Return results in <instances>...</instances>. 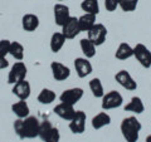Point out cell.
<instances>
[{
  "mask_svg": "<svg viewBox=\"0 0 151 142\" xmlns=\"http://www.w3.org/2000/svg\"><path fill=\"white\" fill-rule=\"evenodd\" d=\"M13 94L14 96H17L19 99H23V101H27L28 98L30 96V84L28 82L27 79L24 80H20V82H18L15 84H13Z\"/></svg>",
  "mask_w": 151,
  "mask_h": 142,
  "instance_id": "obj_16",
  "label": "cell"
},
{
  "mask_svg": "<svg viewBox=\"0 0 151 142\" xmlns=\"http://www.w3.org/2000/svg\"><path fill=\"white\" fill-rule=\"evenodd\" d=\"M59 1H63V0H59Z\"/></svg>",
  "mask_w": 151,
  "mask_h": 142,
  "instance_id": "obj_34",
  "label": "cell"
},
{
  "mask_svg": "<svg viewBox=\"0 0 151 142\" xmlns=\"http://www.w3.org/2000/svg\"><path fill=\"white\" fill-rule=\"evenodd\" d=\"M9 67V62H8V59L5 58V57H1L0 55V70L1 69H5Z\"/></svg>",
  "mask_w": 151,
  "mask_h": 142,
  "instance_id": "obj_32",
  "label": "cell"
},
{
  "mask_svg": "<svg viewBox=\"0 0 151 142\" xmlns=\"http://www.w3.org/2000/svg\"><path fill=\"white\" fill-rule=\"evenodd\" d=\"M53 11H54V22L59 27H63L65 24V22L70 18L69 8L67 5H64V4H55L53 8Z\"/></svg>",
  "mask_w": 151,
  "mask_h": 142,
  "instance_id": "obj_12",
  "label": "cell"
},
{
  "mask_svg": "<svg viewBox=\"0 0 151 142\" xmlns=\"http://www.w3.org/2000/svg\"><path fill=\"white\" fill-rule=\"evenodd\" d=\"M124 110L126 112H132V113H136V115H141V113L145 111V106H144L142 99L137 96H135V97H132L131 101L124 107Z\"/></svg>",
  "mask_w": 151,
  "mask_h": 142,
  "instance_id": "obj_18",
  "label": "cell"
},
{
  "mask_svg": "<svg viewBox=\"0 0 151 142\" xmlns=\"http://www.w3.org/2000/svg\"><path fill=\"white\" fill-rule=\"evenodd\" d=\"M91 123L94 130H101L105 126H108L111 123V117L106 112H100L98 115H96L92 118Z\"/></svg>",
  "mask_w": 151,
  "mask_h": 142,
  "instance_id": "obj_21",
  "label": "cell"
},
{
  "mask_svg": "<svg viewBox=\"0 0 151 142\" xmlns=\"http://www.w3.org/2000/svg\"><path fill=\"white\" fill-rule=\"evenodd\" d=\"M10 40L8 39H1L0 40V55L1 57H6L9 54V48H10Z\"/></svg>",
  "mask_w": 151,
  "mask_h": 142,
  "instance_id": "obj_30",
  "label": "cell"
},
{
  "mask_svg": "<svg viewBox=\"0 0 151 142\" xmlns=\"http://www.w3.org/2000/svg\"><path fill=\"white\" fill-rule=\"evenodd\" d=\"M115 57L120 60L129 59V58H131V57H134V48L127 43H121L119 45V48H117V50H116Z\"/></svg>",
  "mask_w": 151,
  "mask_h": 142,
  "instance_id": "obj_23",
  "label": "cell"
},
{
  "mask_svg": "<svg viewBox=\"0 0 151 142\" xmlns=\"http://www.w3.org/2000/svg\"><path fill=\"white\" fill-rule=\"evenodd\" d=\"M78 24H79L81 32H89L94 27V24H96V15L84 13L82 16L78 18Z\"/></svg>",
  "mask_w": 151,
  "mask_h": 142,
  "instance_id": "obj_19",
  "label": "cell"
},
{
  "mask_svg": "<svg viewBox=\"0 0 151 142\" xmlns=\"http://www.w3.org/2000/svg\"><path fill=\"white\" fill-rule=\"evenodd\" d=\"M89 89H91L92 94L96 98H102L105 96V89H103L102 82L100 78H92L89 80Z\"/></svg>",
  "mask_w": 151,
  "mask_h": 142,
  "instance_id": "obj_25",
  "label": "cell"
},
{
  "mask_svg": "<svg viewBox=\"0 0 151 142\" xmlns=\"http://www.w3.org/2000/svg\"><path fill=\"white\" fill-rule=\"evenodd\" d=\"M79 45H81V50L84 54V58H93L96 55V45H94L88 38H83L79 42Z\"/></svg>",
  "mask_w": 151,
  "mask_h": 142,
  "instance_id": "obj_22",
  "label": "cell"
},
{
  "mask_svg": "<svg viewBox=\"0 0 151 142\" xmlns=\"http://www.w3.org/2000/svg\"><path fill=\"white\" fill-rule=\"evenodd\" d=\"M53 111L57 116L64 121H70L73 118V116L76 115L74 106L68 105V103H63V102H60L59 105H57Z\"/></svg>",
  "mask_w": 151,
  "mask_h": 142,
  "instance_id": "obj_15",
  "label": "cell"
},
{
  "mask_svg": "<svg viewBox=\"0 0 151 142\" xmlns=\"http://www.w3.org/2000/svg\"><path fill=\"white\" fill-rule=\"evenodd\" d=\"M82 97H83V89L79 87H74L63 91L62 94L59 96V99L63 103H68V105L74 106L77 102L81 101Z\"/></svg>",
  "mask_w": 151,
  "mask_h": 142,
  "instance_id": "obj_9",
  "label": "cell"
},
{
  "mask_svg": "<svg viewBox=\"0 0 151 142\" xmlns=\"http://www.w3.org/2000/svg\"><path fill=\"white\" fill-rule=\"evenodd\" d=\"M40 140L43 142H59L60 140V133L58 128L52 126L49 121H43L39 125V135Z\"/></svg>",
  "mask_w": 151,
  "mask_h": 142,
  "instance_id": "obj_3",
  "label": "cell"
},
{
  "mask_svg": "<svg viewBox=\"0 0 151 142\" xmlns=\"http://www.w3.org/2000/svg\"><path fill=\"white\" fill-rule=\"evenodd\" d=\"M9 54H10L14 59L23 60L24 59V47L19 43V42H12L10 48H9Z\"/></svg>",
  "mask_w": 151,
  "mask_h": 142,
  "instance_id": "obj_28",
  "label": "cell"
},
{
  "mask_svg": "<svg viewBox=\"0 0 151 142\" xmlns=\"http://www.w3.org/2000/svg\"><path fill=\"white\" fill-rule=\"evenodd\" d=\"M134 57L144 68H151V52L144 44H136L134 47Z\"/></svg>",
  "mask_w": 151,
  "mask_h": 142,
  "instance_id": "obj_6",
  "label": "cell"
},
{
  "mask_svg": "<svg viewBox=\"0 0 151 142\" xmlns=\"http://www.w3.org/2000/svg\"><path fill=\"white\" fill-rule=\"evenodd\" d=\"M55 99V93L49 88H43L38 94V102L42 105H50Z\"/></svg>",
  "mask_w": 151,
  "mask_h": 142,
  "instance_id": "obj_27",
  "label": "cell"
},
{
  "mask_svg": "<svg viewBox=\"0 0 151 142\" xmlns=\"http://www.w3.org/2000/svg\"><path fill=\"white\" fill-rule=\"evenodd\" d=\"M40 122L34 116H28L25 118H18L14 121V131L19 138H35L39 135Z\"/></svg>",
  "mask_w": 151,
  "mask_h": 142,
  "instance_id": "obj_1",
  "label": "cell"
},
{
  "mask_svg": "<svg viewBox=\"0 0 151 142\" xmlns=\"http://www.w3.org/2000/svg\"><path fill=\"white\" fill-rule=\"evenodd\" d=\"M88 33V39L92 42V43L98 47V45H102L106 40V37H107V29L103 24H94V27L92 28Z\"/></svg>",
  "mask_w": 151,
  "mask_h": 142,
  "instance_id": "obj_8",
  "label": "cell"
},
{
  "mask_svg": "<svg viewBox=\"0 0 151 142\" xmlns=\"http://www.w3.org/2000/svg\"><path fill=\"white\" fill-rule=\"evenodd\" d=\"M81 9L84 13L93 14L97 15L100 13V5H98V0H83L81 3Z\"/></svg>",
  "mask_w": 151,
  "mask_h": 142,
  "instance_id": "obj_26",
  "label": "cell"
},
{
  "mask_svg": "<svg viewBox=\"0 0 151 142\" xmlns=\"http://www.w3.org/2000/svg\"><path fill=\"white\" fill-rule=\"evenodd\" d=\"M22 27L25 32H34L39 27V18L35 14H25L22 19Z\"/></svg>",
  "mask_w": 151,
  "mask_h": 142,
  "instance_id": "obj_17",
  "label": "cell"
},
{
  "mask_svg": "<svg viewBox=\"0 0 151 142\" xmlns=\"http://www.w3.org/2000/svg\"><path fill=\"white\" fill-rule=\"evenodd\" d=\"M145 142H151V135H149L147 137H146V140H145Z\"/></svg>",
  "mask_w": 151,
  "mask_h": 142,
  "instance_id": "obj_33",
  "label": "cell"
},
{
  "mask_svg": "<svg viewBox=\"0 0 151 142\" xmlns=\"http://www.w3.org/2000/svg\"><path fill=\"white\" fill-rule=\"evenodd\" d=\"M27 73H28V69L23 62L19 60V62L14 63L10 68V72L8 74V83L15 84L18 82H20V80H24L27 77Z\"/></svg>",
  "mask_w": 151,
  "mask_h": 142,
  "instance_id": "obj_5",
  "label": "cell"
},
{
  "mask_svg": "<svg viewBox=\"0 0 151 142\" xmlns=\"http://www.w3.org/2000/svg\"><path fill=\"white\" fill-rule=\"evenodd\" d=\"M115 79L121 87H124L125 89H127V91H135V89L137 88V83H136L135 79L131 77V74L125 69L117 72L115 74Z\"/></svg>",
  "mask_w": 151,
  "mask_h": 142,
  "instance_id": "obj_11",
  "label": "cell"
},
{
  "mask_svg": "<svg viewBox=\"0 0 151 142\" xmlns=\"http://www.w3.org/2000/svg\"><path fill=\"white\" fill-rule=\"evenodd\" d=\"M65 40L67 39L64 38V35L62 34V33H54L50 38V43H49L50 50L53 52V53H58V52L63 48Z\"/></svg>",
  "mask_w": 151,
  "mask_h": 142,
  "instance_id": "obj_24",
  "label": "cell"
},
{
  "mask_svg": "<svg viewBox=\"0 0 151 142\" xmlns=\"http://www.w3.org/2000/svg\"><path fill=\"white\" fill-rule=\"evenodd\" d=\"M139 0H119V6L124 11H134L137 6Z\"/></svg>",
  "mask_w": 151,
  "mask_h": 142,
  "instance_id": "obj_29",
  "label": "cell"
},
{
  "mask_svg": "<svg viewBox=\"0 0 151 142\" xmlns=\"http://www.w3.org/2000/svg\"><path fill=\"white\" fill-rule=\"evenodd\" d=\"M124 103V98L117 91H111L108 93H105V96L102 97V103L101 107L102 110H113V108H119Z\"/></svg>",
  "mask_w": 151,
  "mask_h": 142,
  "instance_id": "obj_4",
  "label": "cell"
},
{
  "mask_svg": "<svg viewBox=\"0 0 151 142\" xmlns=\"http://www.w3.org/2000/svg\"><path fill=\"white\" fill-rule=\"evenodd\" d=\"M79 33H81V29H79L78 24V18L70 16L62 27V34L64 35L65 39H74Z\"/></svg>",
  "mask_w": 151,
  "mask_h": 142,
  "instance_id": "obj_10",
  "label": "cell"
},
{
  "mask_svg": "<svg viewBox=\"0 0 151 142\" xmlns=\"http://www.w3.org/2000/svg\"><path fill=\"white\" fill-rule=\"evenodd\" d=\"M141 128H142V126H141L140 121L134 116L124 118L120 126L122 136H124L126 142H137Z\"/></svg>",
  "mask_w": 151,
  "mask_h": 142,
  "instance_id": "obj_2",
  "label": "cell"
},
{
  "mask_svg": "<svg viewBox=\"0 0 151 142\" xmlns=\"http://www.w3.org/2000/svg\"><path fill=\"white\" fill-rule=\"evenodd\" d=\"M86 113L83 111H76V115L69 121V130L74 135H81L86 130Z\"/></svg>",
  "mask_w": 151,
  "mask_h": 142,
  "instance_id": "obj_7",
  "label": "cell"
},
{
  "mask_svg": "<svg viewBox=\"0 0 151 142\" xmlns=\"http://www.w3.org/2000/svg\"><path fill=\"white\" fill-rule=\"evenodd\" d=\"M12 111L18 118H25L29 116V112H30L28 103L25 101H23V99H19L18 102L12 105Z\"/></svg>",
  "mask_w": 151,
  "mask_h": 142,
  "instance_id": "obj_20",
  "label": "cell"
},
{
  "mask_svg": "<svg viewBox=\"0 0 151 142\" xmlns=\"http://www.w3.org/2000/svg\"><path fill=\"white\" fill-rule=\"evenodd\" d=\"M119 6V0H105V8L107 11H115Z\"/></svg>",
  "mask_w": 151,
  "mask_h": 142,
  "instance_id": "obj_31",
  "label": "cell"
},
{
  "mask_svg": "<svg viewBox=\"0 0 151 142\" xmlns=\"http://www.w3.org/2000/svg\"><path fill=\"white\" fill-rule=\"evenodd\" d=\"M74 68L77 75L79 78H86L87 75L92 73V64L87 58H76L74 59Z\"/></svg>",
  "mask_w": 151,
  "mask_h": 142,
  "instance_id": "obj_14",
  "label": "cell"
},
{
  "mask_svg": "<svg viewBox=\"0 0 151 142\" xmlns=\"http://www.w3.org/2000/svg\"><path fill=\"white\" fill-rule=\"evenodd\" d=\"M50 69H52V74H53V78L58 82H62L65 80L67 78H69L70 75V69L59 62H52L50 63Z\"/></svg>",
  "mask_w": 151,
  "mask_h": 142,
  "instance_id": "obj_13",
  "label": "cell"
}]
</instances>
